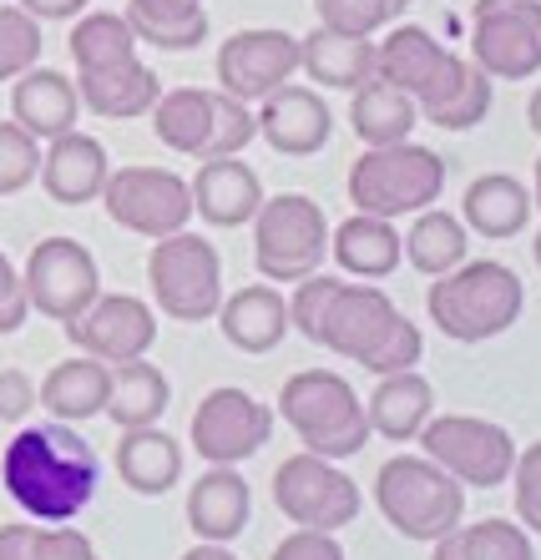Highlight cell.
Returning <instances> with one entry per match:
<instances>
[{"mask_svg": "<svg viewBox=\"0 0 541 560\" xmlns=\"http://www.w3.org/2000/svg\"><path fill=\"white\" fill-rule=\"evenodd\" d=\"M0 485L36 525H71L102 485V459L77 424H15L0 455Z\"/></svg>", "mask_w": 541, "mask_h": 560, "instance_id": "cell-1", "label": "cell"}, {"mask_svg": "<svg viewBox=\"0 0 541 560\" xmlns=\"http://www.w3.org/2000/svg\"><path fill=\"white\" fill-rule=\"evenodd\" d=\"M314 343L339 353V359H349V364L370 369L375 378L405 374V369L421 364V353H425L421 328L395 308V299H390L380 283H339L334 288Z\"/></svg>", "mask_w": 541, "mask_h": 560, "instance_id": "cell-2", "label": "cell"}, {"mask_svg": "<svg viewBox=\"0 0 541 560\" xmlns=\"http://www.w3.org/2000/svg\"><path fill=\"white\" fill-rule=\"evenodd\" d=\"M425 308H430V324L450 343H486L521 324L527 288H521V273L506 268V262L465 258L461 268H450V273H440L430 283Z\"/></svg>", "mask_w": 541, "mask_h": 560, "instance_id": "cell-3", "label": "cell"}, {"mask_svg": "<svg viewBox=\"0 0 541 560\" xmlns=\"http://www.w3.org/2000/svg\"><path fill=\"white\" fill-rule=\"evenodd\" d=\"M278 419L299 434L309 455L319 459H349L370 444V419L355 384L334 369H299L278 389Z\"/></svg>", "mask_w": 541, "mask_h": 560, "instance_id": "cell-4", "label": "cell"}, {"mask_svg": "<svg viewBox=\"0 0 541 560\" xmlns=\"http://www.w3.org/2000/svg\"><path fill=\"white\" fill-rule=\"evenodd\" d=\"M349 202L355 212H370V218H415V212L436 208L440 192H446V162L440 152L421 142H395V147H365V152L349 162Z\"/></svg>", "mask_w": 541, "mask_h": 560, "instance_id": "cell-5", "label": "cell"}, {"mask_svg": "<svg viewBox=\"0 0 541 560\" xmlns=\"http://www.w3.org/2000/svg\"><path fill=\"white\" fill-rule=\"evenodd\" d=\"M158 142L177 156L208 162V156H243V147L258 137V117L253 106L238 96L218 92V86H172L158 96V106L147 112Z\"/></svg>", "mask_w": 541, "mask_h": 560, "instance_id": "cell-6", "label": "cell"}, {"mask_svg": "<svg viewBox=\"0 0 541 560\" xmlns=\"http://www.w3.org/2000/svg\"><path fill=\"white\" fill-rule=\"evenodd\" d=\"M375 505L395 535L436 546L440 535L461 530L465 521V485H456L436 459L425 455H395L375 475Z\"/></svg>", "mask_w": 541, "mask_h": 560, "instance_id": "cell-7", "label": "cell"}, {"mask_svg": "<svg viewBox=\"0 0 541 560\" xmlns=\"http://www.w3.org/2000/svg\"><path fill=\"white\" fill-rule=\"evenodd\" d=\"M330 258V218L314 197L278 192L253 212V268L264 283H304L324 273Z\"/></svg>", "mask_w": 541, "mask_h": 560, "instance_id": "cell-8", "label": "cell"}, {"mask_svg": "<svg viewBox=\"0 0 541 560\" xmlns=\"http://www.w3.org/2000/svg\"><path fill=\"white\" fill-rule=\"evenodd\" d=\"M147 288L158 313L172 324H208L223 303V258L203 233H172L158 237L147 253Z\"/></svg>", "mask_w": 541, "mask_h": 560, "instance_id": "cell-9", "label": "cell"}, {"mask_svg": "<svg viewBox=\"0 0 541 560\" xmlns=\"http://www.w3.org/2000/svg\"><path fill=\"white\" fill-rule=\"evenodd\" d=\"M425 459H436L456 485L465 490H496L511 480L516 465V440L506 424L475 415H430L425 430L415 434Z\"/></svg>", "mask_w": 541, "mask_h": 560, "instance_id": "cell-10", "label": "cell"}, {"mask_svg": "<svg viewBox=\"0 0 541 560\" xmlns=\"http://www.w3.org/2000/svg\"><path fill=\"white\" fill-rule=\"evenodd\" d=\"M274 505L293 530H324L339 535L359 521V485L344 475L334 459H319L309 450L289 455L274 469Z\"/></svg>", "mask_w": 541, "mask_h": 560, "instance_id": "cell-11", "label": "cell"}, {"mask_svg": "<svg viewBox=\"0 0 541 560\" xmlns=\"http://www.w3.org/2000/svg\"><path fill=\"white\" fill-rule=\"evenodd\" d=\"M96 202L117 228L147 237V243L183 233L193 222V187L172 167H112Z\"/></svg>", "mask_w": 541, "mask_h": 560, "instance_id": "cell-12", "label": "cell"}, {"mask_svg": "<svg viewBox=\"0 0 541 560\" xmlns=\"http://www.w3.org/2000/svg\"><path fill=\"white\" fill-rule=\"evenodd\" d=\"M471 66L491 81H531L541 71V0H475Z\"/></svg>", "mask_w": 541, "mask_h": 560, "instance_id": "cell-13", "label": "cell"}, {"mask_svg": "<svg viewBox=\"0 0 541 560\" xmlns=\"http://www.w3.org/2000/svg\"><path fill=\"white\" fill-rule=\"evenodd\" d=\"M21 288H26L31 313L71 324L102 293V268H96L92 248L77 237H41L21 268Z\"/></svg>", "mask_w": 541, "mask_h": 560, "instance_id": "cell-14", "label": "cell"}, {"mask_svg": "<svg viewBox=\"0 0 541 560\" xmlns=\"http://www.w3.org/2000/svg\"><path fill=\"white\" fill-rule=\"evenodd\" d=\"M465 66L471 61H465L461 51L440 46L430 31L410 26V21L384 26V40H375V77L390 81V86H400L421 112L425 106H436V102H446V96L461 86Z\"/></svg>", "mask_w": 541, "mask_h": 560, "instance_id": "cell-15", "label": "cell"}, {"mask_svg": "<svg viewBox=\"0 0 541 560\" xmlns=\"http://www.w3.org/2000/svg\"><path fill=\"white\" fill-rule=\"evenodd\" d=\"M193 450H198L208 465H243L268 444L274 434V409L264 399H253L249 389L223 384V389H208L203 405L193 409Z\"/></svg>", "mask_w": 541, "mask_h": 560, "instance_id": "cell-16", "label": "cell"}, {"mask_svg": "<svg viewBox=\"0 0 541 560\" xmlns=\"http://www.w3.org/2000/svg\"><path fill=\"white\" fill-rule=\"evenodd\" d=\"M293 77H299V36H289V31L253 26L233 31L218 46V92L238 96L243 106H258L278 86H289Z\"/></svg>", "mask_w": 541, "mask_h": 560, "instance_id": "cell-17", "label": "cell"}, {"mask_svg": "<svg viewBox=\"0 0 541 560\" xmlns=\"http://www.w3.org/2000/svg\"><path fill=\"white\" fill-rule=\"evenodd\" d=\"M67 339L81 353H92L102 364H127V359H147L158 343V313L137 293H96V303L81 318H71Z\"/></svg>", "mask_w": 541, "mask_h": 560, "instance_id": "cell-18", "label": "cell"}, {"mask_svg": "<svg viewBox=\"0 0 541 560\" xmlns=\"http://www.w3.org/2000/svg\"><path fill=\"white\" fill-rule=\"evenodd\" d=\"M253 117H258V137H264L278 156L324 152V147H330V131H334V117H330V106H324V96H319L314 86H299V81L278 86L274 96H264Z\"/></svg>", "mask_w": 541, "mask_h": 560, "instance_id": "cell-19", "label": "cell"}, {"mask_svg": "<svg viewBox=\"0 0 541 560\" xmlns=\"http://www.w3.org/2000/svg\"><path fill=\"white\" fill-rule=\"evenodd\" d=\"M106 172H112L106 147L81 127L41 147V172L36 177H41V187H46V197L61 202V208H87V202H96L102 187H106Z\"/></svg>", "mask_w": 541, "mask_h": 560, "instance_id": "cell-20", "label": "cell"}, {"mask_svg": "<svg viewBox=\"0 0 541 560\" xmlns=\"http://www.w3.org/2000/svg\"><path fill=\"white\" fill-rule=\"evenodd\" d=\"M187 187H193V212L212 228H249L253 212L264 208V183L243 156H208Z\"/></svg>", "mask_w": 541, "mask_h": 560, "instance_id": "cell-21", "label": "cell"}, {"mask_svg": "<svg viewBox=\"0 0 541 560\" xmlns=\"http://www.w3.org/2000/svg\"><path fill=\"white\" fill-rule=\"evenodd\" d=\"M11 121L26 127L36 142H56V137L77 131L81 121L77 81L51 71V66H31L26 77L11 81Z\"/></svg>", "mask_w": 541, "mask_h": 560, "instance_id": "cell-22", "label": "cell"}, {"mask_svg": "<svg viewBox=\"0 0 541 560\" xmlns=\"http://www.w3.org/2000/svg\"><path fill=\"white\" fill-rule=\"evenodd\" d=\"M253 515V490L238 475V465H212L208 475H198V485H187V525L208 546H228L249 530Z\"/></svg>", "mask_w": 541, "mask_h": 560, "instance_id": "cell-23", "label": "cell"}, {"mask_svg": "<svg viewBox=\"0 0 541 560\" xmlns=\"http://www.w3.org/2000/svg\"><path fill=\"white\" fill-rule=\"evenodd\" d=\"M77 96H81V112H96L106 121H137L158 106L162 81L142 56H133V61H117V66L77 71Z\"/></svg>", "mask_w": 541, "mask_h": 560, "instance_id": "cell-24", "label": "cell"}, {"mask_svg": "<svg viewBox=\"0 0 541 560\" xmlns=\"http://www.w3.org/2000/svg\"><path fill=\"white\" fill-rule=\"evenodd\" d=\"M218 328L238 353H274L289 339V299L274 283H249L238 293H223Z\"/></svg>", "mask_w": 541, "mask_h": 560, "instance_id": "cell-25", "label": "cell"}, {"mask_svg": "<svg viewBox=\"0 0 541 560\" xmlns=\"http://www.w3.org/2000/svg\"><path fill=\"white\" fill-rule=\"evenodd\" d=\"M531 218H537L531 187H521V177H511V172H486V177H475L461 197L465 233L486 237V243L521 237V228H531Z\"/></svg>", "mask_w": 541, "mask_h": 560, "instance_id": "cell-26", "label": "cell"}, {"mask_svg": "<svg viewBox=\"0 0 541 560\" xmlns=\"http://www.w3.org/2000/svg\"><path fill=\"white\" fill-rule=\"evenodd\" d=\"M330 258L339 262L349 278H359V283H384V278L400 268V258H405L400 228L390 218L355 212V218H344L339 228H330Z\"/></svg>", "mask_w": 541, "mask_h": 560, "instance_id": "cell-27", "label": "cell"}, {"mask_svg": "<svg viewBox=\"0 0 541 560\" xmlns=\"http://www.w3.org/2000/svg\"><path fill=\"white\" fill-rule=\"evenodd\" d=\"M106 389H112V364H102L92 353H77V359H61L36 384V405L61 424H87L106 409Z\"/></svg>", "mask_w": 541, "mask_h": 560, "instance_id": "cell-28", "label": "cell"}, {"mask_svg": "<svg viewBox=\"0 0 541 560\" xmlns=\"http://www.w3.org/2000/svg\"><path fill=\"white\" fill-rule=\"evenodd\" d=\"M436 415V389L421 369H405V374H384L380 384L365 399V419H370V434L380 440L410 444L425 430V419Z\"/></svg>", "mask_w": 541, "mask_h": 560, "instance_id": "cell-29", "label": "cell"}, {"mask_svg": "<svg viewBox=\"0 0 541 560\" xmlns=\"http://www.w3.org/2000/svg\"><path fill=\"white\" fill-rule=\"evenodd\" d=\"M299 71L330 92H355L375 77V36H339L314 26L299 36Z\"/></svg>", "mask_w": 541, "mask_h": 560, "instance_id": "cell-30", "label": "cell"}, {"mask_svg": "<svg viewBox=\"0 0 541 560\" xmlns=\"http://www.w3.org/2000/svg\"><path fill=\"white\" fill-rule=\"evenodd\" d=\"M117 475L133 495H168L183 480V444L168 430L147 424V430H122L117 440Z\"/></svg>", "mask_w": 541, "mask_h": 560, "instance_id": "cell-31", "label": "cell"}, {"mask_svg": "<svg viewBox=\"0 0 541 560\" xmlns=\"http://www.w3.org/2000/svg\"><path fill=\"white\" fill-rule=\"evenodd\" d=\"M122 15L137 46H158V51H198L212 31L203 0H127Z\"/></svg>", "mask_w": 541, "mask_h": 560, "instance_id": "cell-32", "label": "cell"}, {"mask_svg": "<svg viewBox=\"0 0 541 560\" xmlns=\"http://www.w3.org/2000/svg\"><path fill=\"white\" fill-rule=\"evenodd\" d=\"M168 405H172V384L158 364H147V359L112 364V389H106L102 415L117 430H147V424H158L168 415Z\"/></svg>", "mask_w": 541, "mask_h": 560, "instance_id": "cell-33", "label": "cell"}, {"mask_svg": "<svg viewBox=\"0 0 541 560\" xmlns=\"http://www.w3.org/2000/svg\"><path fill=\"white\" fill-rule=\"evenodd\" d=\"M349 127L365 147H395L410 142V131L421 127V106L410 102L400 86L370 77L365 86L349 92Z\"/></svg>", "mask_w": 541, "mask_h": 560, "instance_id": "cell-34", "label": "cell"}, {"mask_svg": "<svg viewBox=\"0 0 541 560\" xmlns=\"http://www.w3.org/2000/svg\"><path fill=\"white\" fill-rule=\"evenodd\" d=\"M400 248H405V262L415 273L425 278H440L450 268H461L465 253H471V233H465V222L446 208H425L410 218V233L400 237Z\"/></svg>", "mask_w": 541, "mask_h": 560, "instance_id": "cell-35", "label": "cell"}, {"mask_svg": "<svg viewBox=\"0 0 541 560\" xmlns=\"http://www.w3.org/2000/svg\"><path fill=\"white\" fill-rule=\"evenodd\" d=\"M67 46H71L77 71H96V66H117L137 56V36L127 26V15H117V11H81Z\"/></svg>", "mask_w": 541, "mask_h": 560, "instance_id": "cell-36", "label": "cell"}, {"mask_svg": "<svg viewBox=\"0 0 541 560\" xmlns=\"http://www.w3.org/2000/svg\"><path fill=\"white\" fill-rule=\"evenodd\" d=\"M491 96H496V81H491L481 66H465L461 86H456L446 102L425 106L421 121H430V127H440V131H471L491 117Z\"/></svg>", "mask_w": 541, "mask_h": 560, "instance_id": "cell-37", "label": "cell"}, {"mask_svg": "<svg viewBox=\"0 0 541 560\" xmlns=\"http://www.w3.org/2000/svg\"><path fill=\"white\" fill-rule=\"evenodd\" d=\"M319 26L339 31V36H380L384 26H395L405 0H314Z\"/></svg>", "mask_w": 541, "mask_h": 560, "instance_id": "cell-38", "label": "cell"}, {"mask_svg": "<svg viewBox=\"0 0 541 560\" xmlns=\"http://www.w3.org/2000/svg\"><path fill=\"white\" fill-rule=\"evenodd\" d=\"M41 21L26 15L21 5H0V81L26 77L31 66H41Z\"/></svg>", "mask_w": 541, "mask_h": 560, "instance_id": "cell-39", "label": "cell"}, {"mask_svg": "<svg viewBox=\"0 0 541 560\" xmlns=\"http://www.w3.org/2000/svg\"><path fill=\"white\" fill-rule=\"evenodd\" d=\"M461 546H465V560H537L531 535L516 521L461 525Z\"/></svg>", "mask_w": 541, "mask_h": 560, "instance_id": "cell-40", "label": "cell"}, {"mask_svg": "<svg viewBox=\"0 0 541 560\" xmlns=\"http://www.w3.org/2000/svg\"><path fill=\"white\" fill-rule=\"evenodd\" d=\"M41 172V142L26 127L0 121V197H15L36 183Z\"/></svg>", "mask_w": 541, "mask_h": 560, "instance_id": "cell-41", "label": "cell"}, {"mask_svg": "<svg viewBox=\"0 0 541 560\" xmlns=\"http://www.w3.org/2000/svg\"><path fill=\"white\" fill-rule=\"evenodd\" d=\"M511 485H516V525L527 535H541V440L516 450Z\"/></svg>", "mask_w": 541, "mask_h": 560, "instance_id": "cell-42", "label": "cell"}, {"mask_svg": "<svg viewBox=\"0 0 541 560\" xmlns=\"http://www.w3.org/2000/svg\"><path fill=\"white\" fill-rule=\"evenodd\" d=\"M36 560H102V556H96V546L77 530V525H41Z\"/></svg>", "mask_w": 541, "mask_h": 560, "instance_id": "cell-43", "label": "cell"}, {"mask_svg": "<svg viewBox=\"0 0 541 560\" xmlns=\"http://www.w3.org/2000/svg\"><path fill=\"white\" fill-rule=\"evenodd\" d=\"M268 560H349L339 546V535H324V530H289L284 540L274 546Z\"/></svg>", "mask_w": 541, "mask_h": 560, "instance_id": "cell-44", "label": "cell"}, {"mask_svg": "<svg viewBox=\"0 0 541 560\" xmlns=\"http://www.w3.org/2000/svg\"><path fill=\"white\" fill-rule=\"evenodd\" d=\"M36 409V384L26 369H0V424H26Z\"/></svg>", "mask_w": 541, "mask_h": 560, "instance_id": "cell-45", "label": "cell"}, {"mask_svg": "<svg viewBox=\"0 0 541 560\" xmlns=\"http://www.w3.org/2000/svg\"><path fill=\"white\" fill-rule=\"evenodd\" d=\"M26 318H31V303H26V288H21V268L0 253V334H15Z\"/></svg>", "mask_w": 541, "mask_h": 560, "instance_id": "cell-46", "label": "cell"}, {"mask_svg": "<svg viewBox=\"0 0 541 560\" xmlns=\"http://www.w3.org/2000/svg\"><path fill=\"white\" fill-rule=\"evenodd\" d=\"M41 525H0V560H36Z\"/></svg>", "mask_w": 541, "mask_h": 560, "instance_id": "cell-47", "label": "cell"}, {"mask_svg": "<svg viewBox=\"0 0 541 560\" xmlns=\"http://www.w3.org/2000/svg\"><path fill=\"white\" fill-rule=\"evenodd\" d=\"M26 15H36V21H77L92 0H15Z\"/></svg>", "mask_w": 541, "mask_h": 560, "instance_id": "cell-48", "label": "cell"}, {"mask_svg": "<svg viewBox=\"0 0 541 560\" xmlns=\"http://www.w3.org/2000/svg\"><path fill=\"white\" fill-rule=\"evenodd\" d=\"M430 560H465V546H461V530L440 535L436 546H430Z\"/></svg>", "mask_w": 541, "mask_h": 560, "instance_id": "cell-49", "label": "cell"}, {"mask_svg": "<svg viewBox=\"0 0 541 560\" xmlns=\"http://www.w3.org/2000/svg\"><path fill=\"white\" fill-rule=\"evenodd\" d=\"M183 560H238L228 546H208V540H198L193 550H183Z\"/></svg>", "mask_w": 541, "mask_h": 560, "instance_id": "cell-50", "label": "cell"}, {"mask_svg": "<svg viewBox=\"0 0 541 560\" xmlns=\"http://www.w3.org/2000/svg\"><path fill=\"white\" fill-rule=\"evenodd\" d=\"M527 127L541 137V86H537V92H531V102H527Z\"/></svg>", "mask_w": 541, "mask_h": 560, "instance_id": "cell-51", "label": "cell"}, {"mask_svg": "<svg viewBox=\"0 0 541 560\" xmlns=\"http://www.w3.org/2000/svg\"><path fill=\"white\" fill-rule=\"evenodd\" d=\"M531 208H537V218H541V156H537V172H531Z\"/></svg>", "mask_w": 541, "mask_h": 560, "instance_id": "cell-52", "label": "cell"}, {"mask_svg": "<svg viewBox=\"0 0 541 560\" xmlns=\"http://www.w3.org/2000/svg\"><path fill=\"white\" fill-rule=\"evenodd\" d=\"M537 268H541V233H537Z\"/></svg>", "mask_w": 541, "mask_h": 560, "instance_id": "cell-53", "label": "cell"}]
</instances>
